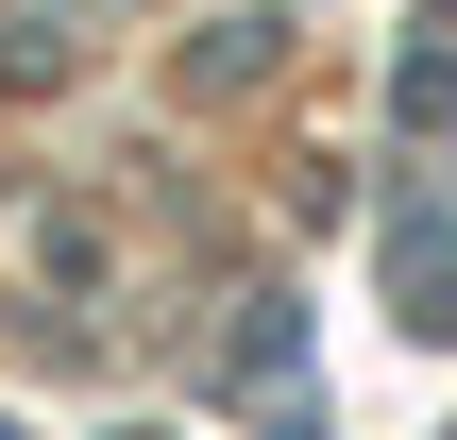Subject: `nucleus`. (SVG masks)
<instances>
[{
  "label": "nucleus",
  "mask_w": 457,
  "mask_h": 440,
  "mask_svg": "<svg viewBox=\"0 0 457 440\" xmlns=\"http://www.w3.org/2000/svg\"><path fill=\"white\" fill-rule=\"evenodd\" d=\"M390 102H407V119L441 136V119H457V51H407V85H390Z\"/></svg>",
  "instance_id": "nucleus-1"
},
{
  "label": "nucleus",
  "mask_w": 457,
  "mask_h": 440,
  "mask_svg": "<svg viewBox=\"0 0 457 440\" xmlns=\"http://www.w3.org/2000/svg\"><path fill=\"white\" fill-rule=\"evenodd\" d=\"M0 440H17V424H0Z\"/></svg>",
  "instance_id": "nucleus-2"
}]
</instances>
